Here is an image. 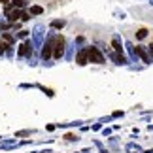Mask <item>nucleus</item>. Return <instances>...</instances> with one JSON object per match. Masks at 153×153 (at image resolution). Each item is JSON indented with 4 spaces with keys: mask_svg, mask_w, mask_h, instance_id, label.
Instances as JSON below:
<instances>
[{
    "mask_svg": "<svg viewBox=\"0 0 153 153\" xmlns=\"http://www.w3.org/2000/svg\"><path fill=\"white\" fill-rule=\"evenodd\" d=\"M87 59H89V62H95V64H102L104 62V55L98 51V48H89L87 49Z\"/></svg>",
    "mask_w": 153,
    "mask_h": 153,
    "instance_id": "obj_1",
    "label": "nucleus"
},
{
    "mask_svg": "<svg viewBox=\"0 0 153 153\" xmlns=\"http://www.w3.org/2000/svg\"><path fill=\"white\" fill-rule=\"evenodd\" d=\"M62 53H64V38L62 36H57L55 38V57L61 59Z\"/></svg>",
    "mask_w": 153,
    "mask_h": 153,
    "instance_id": "obj_2",
    "label": "nucleus"
},
{
    "mask_svg": "<svg viewBox=\"0 0 153 153\" xmlns=\"http://www.w3.org/2000/svg\"><path fill=\"white\" fill-rule=\"evenodd\" d=\"M51 49H53V40H48L44 45V49H42V57L44 59H49L51 57Z\"/></svg>",
    "mask_w": 153,
    "mask_h": 153,
    "instance_id": "obj_3",
    "label": "nucleus"
},
{
    "mask_svg": "<svg viewBox=\"0 0 153 153\" xmlns=\"http://www.w3.org/2000/svg\"><path fill=\"white\" fill-rule=\"evenodd\" d=\"M76 61H78V64H81V66L89 62V59H87V49H81L78 53V57H76Z\"/></svg>",
    "mask_w": 153,
    "mask_h": 153,
    "instance_id": "obj_4",
    "label": "nucleus"
},
{
    "mask_svg": "<svg viewBox=\"0 0 153 153\" xmlns=\"http://www.w3.org/2000/svg\"><path fill=\"white\" fill-rule=\"evenodd\" d=\"M111 48L115 49V53H117V55L125 57V55H123V48H121V42H119V40H117V38H114V42H111Z\"/></svg>",
    "mask_w": 153,
    "mask_h": 153,
    "instance_id": "obj_5",
    "label": "nucleus"
},
{
    "mask_svg": "<svg viewBox=\"0 0 153 153\" xmlns=\"http://www.w3.org/2000/svg\"><path fill=\"white\" fill-rule=\"evenodd\" d=\"M28 53H30V44L25 42V44H23L21 48H19V55L23 57V55H28Z\"/></svg>",
    "mask_w": 153,
    "mask_h": 153,
    "instance_id": "obj_6",
    "label": "nucleus"
},
{
    "mask_svg": "<svg viewBox=\"0 0 153 153\" xmlns=\"http://www.w3.org/2000/svg\"><path fill=\"white\" fill-rule=\"evenodd\" d=\"M134 51H136L138 55L142 57V61H144V62H149V57H148V53L144 51V48H136V49H134Z\"/></svg>",
    "mask_w": 153,
    "mask_h": 153,
    "instance_id": "obj_7",
    "label": "nucleus"
},
{
    "mask_svg": "<svg viewBox=\"0 0 153 153\" xmlns=\"http://www.w3.org/2000/svg\"><path fill=\"white\" fill-rule=\"evenodd\" d=\"M11 4L15 6V8H25V4H27V0H11Z\"/></svg>",
    "mask_w": 153,
    "mask_h": 153,
    "instance_id": "obj_8",
    "label": "nucleus"
},
{
    "mask_svg": "<svg viewBox=\"0 0 153 153\" xmlns=\"http://www.w3.org/2000/svg\"><path fill=\"white\" fill-rule=\"evenodd\" d=\"M30 13H34V15H40V13H44V10L40 8V6H32V8H30Z\"/></svg>",
    "mask_w": 153,
    "mask_h": 153,
    "instance_id": "obj_9",
    "label": "nucleus"
},
{
    "mask_svg": "<svg viewBox=\"0 0 153 153\" xmlns=\"http://www.w3.org/2000/svg\"><path fill=\"white\" fill-rule=\"evenodd\" d=\"M146 36H148V30H146V28H140V30L136 32V38H138V40H142V38H146Z\"/></svg>",
    "mask_w": 153,
    "mask_h": 153,
    "instance_id": "obj_10",
    "label": "nucleus"
},
{
    "mask_svg": "<svg viewBox=\"0 0 153 153\" xmlns=\"http://www.w3.org/2000/svg\"><path fill=\"white\" fill-rule=\"evenodd\" d=\"M2 40H4L6 44H11V42H13V36H11V34H8V32H6V34H2Z\"/></svg>",
    "mask_w": 153,
    "mask_h": 153,
    "instance_id": "obj_11",
    "label": "nucleus"
},
{
    "mask_svg": "<svg viewBox=\"0 0 153 153\" xmlns=\"http://www.w3.org/2000/svg\"><path fill=\"white\" fill-rule=\"evenodd\" d=\"M51 27H53V28H62V27H64V21H53Z\"/></svg>",
    "mask_w": 153,
    "mask_h": 153,
    "instance_id": "obj_12",
    "label": "nucleus"
},
{
    "mask_svg": "<svg viewBox=\"0 0 153 153\" xmlns=\"http://www.w3.org/2000/svg\"><path fill=\"white\" fill-rule=\"evenodd\" d=\"M8 45H10V44H6V42H4V40H2V42H0V51H4V49H8Z\"/></svg>",
    "mask_w": 153,
    "mask_h": 153,
    "instance_id": "obj_13",
    "label": "nucleus"
},
{
    "mask_svg": "<svg viewBox=\"0 0 153 153\" xmlns=\"http://www.w3.org/2000/svg\"><path fill=\"white\" fill-rule=\"evenodd\" d=\"M21 19H23V21H28L30 17H28V13H21Z\"/></svg>",
    "mask_w": 153,
    "mask_h": 153,
    "instance_id": "obj_14",
    "label": "nucleus"
},
{
    "mask_svg": "<svg viewBox=\"0 0 153 153\" xmlns=\"http://www.w3.org/2000/svg\"><path fill=\"white\" fill-rule=\"evenodd\" d=\"M0 2H2V4H8V2H10V0H0Z\"/></svg>",
    "mask_w": 153,
    "mask_h": 153,
    "instance_id": "obj_15",
    "label": "nucleus"
},
{
    "mask_svg": "<svg viewBox=\"0 0 153 153\" xmlns=\"http://www.w3.org/2000/svg\"><path fill=\"white\" fill-rule=\"evenodd\" d=\"M149 49H151V53H153V44H151V45H149Z\"/></svg>",
    "mask_w": 153,
    "mask_h": 153,
    "instance_id": "obj_16",
    "label": "nucleus"
},
{
    "mask_svg": "<svg viewBox=\"0 0 153 153\" xmlns=\"http://www.w3.org/2000/svg\"><path fill=\"white\" fill-rule=\"evenodd\" d=\"M0 30H2V27H0Z\"/></svg>",
    "mask_w": 153,
    "mask_h": 153,
    "instance_id": "obj_17",
    "label": "nucleus"
}]
</instances>
